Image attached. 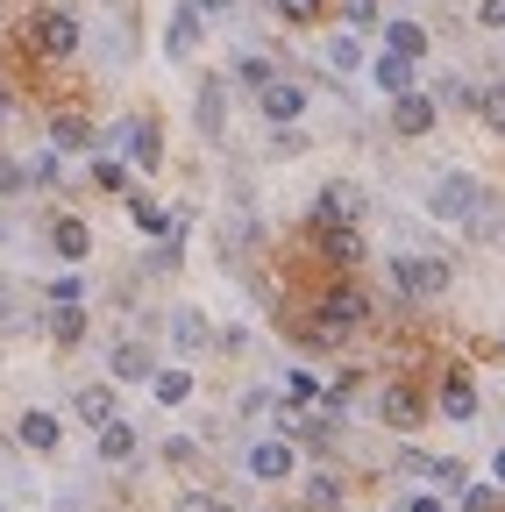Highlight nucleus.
I'll list each match as a JSON object with an SVG mask.
<instances>
[{
	"label": "nucleus",
	"mask_w": 505,
	"mask_h": 512,
	"mask_svg": "<svg viewBox=\"0 0 505 512\" xmlns=\"http://www.w3.org/2000/svg\"><path fill=\"white\" fill-rule=\"evenodd\" d=\"M363 320H370V292H363V285H328L321 299H313V328H321L328 342L356 335Z\"/></svg>",
	"instance_id": "obj_1"
},
{
	"label": "nucleus",
	"mask_w": 505,
	"mask_h": 512,
	"mask_svg": "<svg viewBox=\"0 0 505 512\" xmlns=\"http://www.w3.org/2000/svg\"><path fill=\"white\" fill-rule=\"evenodd\" d=\"M449 256H420V249H399L392 256V285H399V299H441L449 292Z\"/></svg>",
	"instance_id": "obj_2"
},
{
	"label": "nucleus",
	"mask_w": 505,
	"mask_h": 512,
	"mask_svg": "<svg viewBox=\"0 0 505 512\" xmlns=\"http://www.w3.org/2000/svg\"><path fill=\"white\" fill-rule=\"evenodd\" d=\"M477 200H484V185H477L470 171H441L434 192H427V214H434V221H449V228H470Z\"/></svg>",
	"instance_id": "obj_3"
},
{
	"label": "nucleus",
	"mask_w": 505,
	"mask_h": 512,
	"mask_svg": "<svg viewBox=\"0 0 505 512\" xmlns=\"http://www.w3.org/2000/svg\"><path fill=\"white\" fill-rule=\"evenodd\" d=\"M114 143H121V157H129L136 171H157V164H164V128H157L150 114H129L121 128H107L100 150H114Z\"/></svg>",
	"instance_id": "obj_4"
},
{
	"label": "nucleus",
	"mask_w": 505,
	"mask_h": 512,
	"mask_svg": "<svg viewBox=\"0 0 505 512\" xmlns=\"http://www.w3.org/2000/svg\"><path fill=\"white\" fill-rule=\"evenodd\" d=\"M29 50H36V57H72V50H79V15H72V8H43V15L29 22Z\"/></svg>",
	"instance_id": "obj_5"
},
{
	"label": "nucleus",
	"mask_w": 505,
	"mask_h": 512,
	"mask_svg": "<svg viewBox=\"0 0 505 512\" xmlns=\"http://www.w3.org/2000/svg\"><path fill=\"white\" fill-rule=\"evenodd\" d=\"M363 185H349V178H328L321 185V200H313V228H335V221H363Z\"/></svg>",
	"instance_id": "obj_6"
},
{
	"label": "nucleus",
	"mask_w": 505,
	"mask_h": 512,
	"mask_svg": "<svg viewBox=\"0 0 505 512\" xmlns=\"http://www.w3.org/2000/svg\"><path fill=\"white\" fill-rule=\"evenodd\" d=\"M292 470H299V441L271 434V441H257V448H249V477H257V484H285Z\"/></svg>",
	"instance_id": "obj_7"
},
{
	"label": "nucleus",
	"mask_w": 505,
	"mask_h": 512,
	"mask_svg": "<svg viewBox=\"0 0 505 512\" xmlns=\"http://www.w3.org/2000/svg\"><path fill=\"white\" fill-rule=\"evenodd\" d=\"M164 328H171V349H178V356H200V349H214V320H207L200 306H171V320H164Z\"/></svg>",
	"instance_id": "obj_8"
},
{
	"label": "nucleus",
	"mask_w": 505,
	"mask_h": 512,
	"mask_svg": "<svg viewBox=\"0 0 505 512\" xmlns=\"http://www.w3.org/2000/svg\"><path fill=\"white\" fill-rule=\"evenodd\" d=\"M313 242H321V256H328L335 271H356L363 256H370V249H363V228H356V221H335V228H313Z\"/></svg>",
	"instance_id": "obj_9"
},
{
	"label": "nucleus",
	"mask_w": 505,
	"mask_h": 512,
	"mask_svg": "<svg viewBox=\"0 0 505 512\" xmlns=\"http://www.w3.org/2000/svg\"><path fill=\"white\" fill-rule=\"evenodd\" d=\"M434 121H441V107H434V93H420V86H413V93H399V100H392V128H399V136H406V143H413V136H427V128H434Z\"/></svg>",
	"instance_id": "obj_10"
},
{
	"label": "nucleus",
	"mask_w": 505,
	"mask_h": 512,
	"mask_svg": "<svg viewBox=\"0 0 505 512\" xmlns=\"http://www.w3.org/2000/svg\"><path fill=\"white\" fill-rule=\"evenodd\" d=\"M420 413H427V399L413 392V384H385V392H377V420H385V427H420Z\"/></svg>",
	"instance_id": "obj_11"
},
{
	"label": "nucleus",
	"mask_w": 505,
	"mask_h": 512,
	"mask_svg": "<svg viewBox=\"0 0 505 512\" xmlns=\"http://www.w3.org/2000/svg\"><path fill=\"white\" fill-rule=\"evenodd\" d=\"M15 441L29 448V456H50V448L65 441V420H57V413H43V406H29V413L15 420Z\"/></svg>",
	"instance_id": "obj_12"
},
{
	"label": "nucleus",
	"mask_w": 505,
	"mask_h": 512,
	"mask_svg": "<svg viewBox=\"0 0 505 512\" xmlns=\"http://www.w3.org/2000/svg\"><path fill=\"white\" fill-rule=\"evenodd\" d=\"M193 121H200V136H207V143H221V128H228V79H200Z\"/></svg>",
	"instance_id": "obj_13"
},
{
	"label": "nucleus",
	"mask_w": 505,
	"mask_h": 512,
	"mask_svg": "<svg viewBox=\"0 0 505 512\" xmlns=\"http://www.w3.org/2000/svg\"><path fill=\"white\" fill-rule=\"evenodd\" d=\"M200 22H207V15L193 8V0H178L171 22H164V50H171V57H193V50H200Z\"/></svg>",
	"instance_id": "obj_14"
},
{
	"label": "nucleus",
	"mask_w": 505,
	"mask_h": 512,
	"mask_svg": "<svg viewBox=\"0 0 505 512\" xmlns=\"http://www.w3.org/2000/svg\"><path fill=\"white\" fill-rule=\"evenodd\" d=\"M50 249L65 256V264H86V256H93V228H86L79 214H57V221H50Z\"/></svg>",
	"instance_id": "obj_15"
},
{
	"label": "nucleus",
	"mask_w": 505,
	"mask_h": 512,
	"mask_svg": "<svg viewBox=\"0 0 505 512\" xmlns=\"http://www.w3.org/2000/svg\"><path fill=\"white\" fill-rule=\"evenodd\" d=\"M107 370H114V384H143V377H157V356H150V342H114Z\"/></svg>",
	"instance_id": "obj_16"
},
{
	"label": "nucleus",
	"mask_w": 505,
	"mask_h": 512,
	"mask_svg": "<svg viewBox=\"0 0 505 512\" xmlns=\"http://www.w3.org/2000/svg\"><path fill=\"white\" fill-rule=\"evenodd\" d=\"M100 136H93V121L86 114H50V150L57 157H79V150H93Z\"/></svg>",
	"instance_id": "obj_17"
},
{
	"label": "nucleus",
	"mask_w": 505,
	"mask_h": 512,
	"mask_svg": "<svg viewBox=\"0 0 505 512\" xmlns=\"http://www.w3.org/2000/svg\"><path fill=\"white\" fill-rule=\"evenodd\" d=\"M43 328H50V342H57V349H79V342H86V299L50 306V313H43Z\"/></svg>",
	"instance_id": "obj_18"
},
{
	"label": "nucleus",
	"mask_w": 505,
	"mask_h": 512,
	"mask_svg": "<svg viewBox=\"0 0 505 512\" xmlns=\"http://www.w3.org/2000/svg\"><path fill=\"white\" fill-rule=\"evenodd\" d=\"M257 100H264V121H271V128H278V121H299V114H306V86H292V79H271V86H264Z\"/></svg>",
	"instance_id": "obj_19"
},
{
	"label": "nucleus",
	"mask_w": 505,
	"mask_h": 512,
	"mask_svg": "<svg viewBox=\"0 0 505 512\" xmlns=\"http://www.w3.org/2000/svg\"><path fill=\"white\" fill-rule=\"evenodd\" d=\"M370 79H377V93H413L420 79H413V57H399V50H377V64H370Z\"/></svg>",
	"instance_id": "obj_20"
},
{
	"label": "nucleus",
	"mask_w": 505,
	"mask_h": 512,
	"mask_svg": "<svg viewBox=\"0 0 505 512\" xmlns=\"http://www.w3.org/2000/svg\"><path fill=\"white\" fill-rule=\"evenodd\" d=\"M441 413H449L456 427H463V420H477V384H470L463 370H449V377H441Z\"/></svg>",
	"instance_id": "obj_21"
},
{
	"label": "nucleus",
	"mask_w": 505,
	"mask_h": 512,
	"mask_svg": "<svg viewBox=\"0 0 505 512\" xmlns=\"http://www.w3.org/2000/svg\"><path fill=\"white\" fill-rule=\"evenodd\" d=\"M136 448H143V441H136V427L121 420V413L100 427V463H136Z\"/></svg>",
	"instance_id": "obj_22"
},
{
	"label": "nucleus",
	"mask_w": 505,
	"mask_h": 512,
	"mask_svg": "<svg viewBox=\"0 0 505 512\" xmlns=\"http://www.w3.org/2000/svg\"><path fill=\"white\" fill-rule=\"evenodd\" d=\"M72 413H79L86 427H107V420H114V384H86V392L72 399Z\"/></svg>",
	"instance_id": "obj_23"
},
{
	"label": "nucleus",
	"mask_w": 505,
	"mask_h": 512,
	"mask_svg": "<svg viewBox=\"0 0 505 512\" xmlns=\"http://www.w3.org/2000/svg\"><path fill=\"white\" fill-rule=\"evenodd\" d=\"M385 50H399V57L420 64V57H427V29H420V22H385Z\"/></svg>",
	"instance_id": "obj_24"
},
{
	"label": "nucleus",
	"mask_w": 505,
	"mask_h": 512,
	"mask_svg": "<svg viewBox=\"0 0 505 512\" xmlns=\"http://www.w3.org/2000/svg\"><path fill=\"white\" fill-rule=\"evenodd\" d=\"M342 505V477L335 470H313L306 477V512H335Z\"/></svg>",
	"instance_id": "obj_25"
},
{
	"label": "nucleus",
	"mask_w": 505,
	"mask_h": 512,
	"mask_svg": "<svg viewBox=\"0 0 505 512\" xmlns=\"http://www.w3.org/2000/svg\"><path fill=\"white\" fill-rule=\"evenodd\" d=\"M150 392H157V406H185V399H193V370H157Z\"/></svg>",
	"instance_id": "obj_26"
},
{
	"label": "nucleus",
	"mask_w": 505,
	"mask_h": 512,
	"mask_svg": "<svg viewBox=\"0 0 505 512\" xmlns=\"http://www.w3.org/2000/svg\"><path fill=\"white\" fill-rule=\"evenodd\" d=\"M235 79H242V86H257V93H264V86L278 79V64H271L264 50H242V57H235Z\"/></svg>",
	"instance_id": "obj_27"
},
{
	"label": "nucleus",
	"mask_w": 505,
	"mask_h": 512,
	"mask_svg": "<svg viewBox=\"0 0 505 512\" xmlns=\"http://www.w3.org/2000/svg\"><path fill=\"white\" fill-rule=\"evenodd\" d=\"M271 8H278V22H292V29H313L328 0H271Z\"/></svg>",
	"instance_id": "obj_28"
},
{
	"label": "nucleus",
	"mask_w": 505,
	"mask_h": 512,
	"mask_svg": "<svg viewBox=\"0 0 505 512\" xmlns=\"http://www.w3.org/2000/svg\"><path fill=\"white\" fill-rule=\"evenodd\" d=\"M93 185H100V192H129V164L100 150V157H93Z\"/></svg>",
	"instance_id": "obj_29"
},
{
	"label": "nucleus",
	"mask_w": 505,
	"mask_h": 512,
	"mask_svg": "<svg viewBox=\"0 0 505 512\" xmlns=\"http://www.w3.org/2000/svg\"><path fill=\"white\" fill-rule=\"evenodd\" d=\"M328 64H335V72H356V64H363V43H356V29L328 36Z\"/></svg>",
	"instance_id": "obj_30"
},
{
	"label": "nucleus",
	"mask_w": 505,
	"mask_h": 512,
	"mask_svg": "<svg viewBox=\"0 0 505 512\" xmlns=\"http://www.w3.org/2000/svg\"><path fill=\"white\" fill-rule=\"evenodd\" d=\"M477 114H484L491 136H505V86H477Z\"/></svg>",
	"instance_id": "obj_31"
},
{
	"label": "nucleus",
	"mask_w": 505,
	"mask_h": 512,
	"mask_svg": "<svg viewBox=\"0 0 505 512\" xmlns=\"http://www.w3.org/2000/svg\"><path fill=\"white\" fill-rule=\"evenodd\" d=\"M498 228H505V207H498L491 192H484V200H477V214H470V235H477V242H491Z\"/></svg>",
	"instance_id": "obj_32"
},
{
	"label": "nucleus",
	"mask_w": 505,
	"mask_h": 512,
	"mask_svg": "<svg viewBox=\"0 0 505 512\" xmlns=\"http://www.w3.org/2000/svg\"><path fill=\"white\" fill-rule=\"evenodd\" d=\"M129 214H136V228H143V235H171V228H178L157 200H129Z\"/></svg>",
	"instance_id": "obj_33"
},
{
	"label": "nucleus",
	"mask_w": 505,
	"mask_h": 512,
	"mask_svg": "<svg viewBox=\"0 0 505 512\" xmlns=\"http://www.w3.org/2000/svg\"><path fill=\"white\" fill-rule=\"evenodd\" d=\"M306 143H313V136H306L299 121H278V128H271V157H299Z\"/></svg>",
	"instance_id": "obj_34"
},
{
	"label": "nucleus",
	"mask_w": 505,
	"mask_h": 512,
	"mask_svg": "<svg viewBox=\"0 0 505 512\" xmlns=\"http://www.w3.org/2000/svg\"><path fill=\"white\" fill-rule=\"evenodd\" d=\"M285 406H321V384H313V370H292V377H285Z\"/></svg>",
	"instance_id": "obj_35"
},
{
	"label": "nucleus",
	"mask_w": 505,
	"mask_h": 512,
	"mask_svg": "<svg viewBox=\"0 0 505 512\" xmlns=\"http://www.w3.org/2000/svg\"><path fill=\"white\" fill-rule=\"evenodd\" d=\"M463 512H505V491L498 484H463Z\"/></svg>",
	"instance_id": "obj_36"
},
{
	"label": "nucleus",
	"mask_w": 505,
	"mask_h": 512,
	"mask_svg": "<svg viewBox=\"0 0 505 512\" xmlns=\"http://www.w3.org/2000/svg\"><path fill=\"white\" fill-rule=\"evenodd\" d=\"M434 484L463 498V484H470V463H456V456H434Z\"/></svg>",
	"instance_id": "obj_37"
},
{
	"label": "nucleus",
	"mask_w": 505,
	"mask_h": 512,
	"mask_svg": "<svg viewBox=\"0 0 505 512\" xmlns=\"http://www.w3.org/2000/svg\"><path fill=\"white\" fill-rule=\"evenodd\" d=\"M434 107H477V86L470 79H441L434 86Z\"/></svg>",
	"instance_id": "obj_38"
},
{
	"label": "nucleus",
	"mask_w": 505,
	"mask_h": 512,
	"mask_svg": "<svg viewBox=\"0 0 505 512\" xmlns=\"http://www.w3.org/2000/svg\"><path fill=\"white\" fill-rule=\"evenodd\" d=\"M178 512H235V505L214 498V491H178Z\"/></svg>",
	"instance_id": "obj_39"
},
{
	"label": "nucleus",
	"mask_w": 505,
	"mask_h": 512,
	"mask_svg": "<svg viewBox=\"0 0 505 512\" xmlns=\"http://www.w3.org/2000/svg\"><path fill=\"white\" fill-rule=\"evenodd\" d=\"M22 185H29V171H22V164H15L8 150H0V200H15Z\"/></svg>",
	"instance_id": "obj_40"
},
{
	"label": "nucleus",
	"mask_w": 505,
	"mask_h": 512,
	"mask_svg": "<svg viewBox=\"0 0 505 512\" xmlns=\"http://www.w3.org/2000/svg\"><path fill=\"white\" fill-rule=\"evenodd\" d=\"M342 15H349V29H377V0H342Z\"/></svg>",
	"instance_id": "obj_41"
},
{
	"label": "nucleus",
	"mask_w": 505,
	"mask_h": 512,
	"mask_svg": "<svg viewBox=\"0 0 505 512\" xmlns=\"http://www.w3.org/2000/svg\"><path fill=\"white\" fill-rule=\"evenodd\" d=\"M399 470L406 477H434V456H427V448H399Z\"/></svg>",
	"instance_id": "obj_42"
},
{
	"label": "nucleus",
	"mask_w": 505,
	"mask_h": 512,
	"mask_svg": "<svg viewBox=\"0 0 505 512\" xmlns=\"http://www.w3.org/2000/svg\"><path fill=\"white\" fill-rule=\"evenodd\" d=\"M65 299H86V285L65 271V278H50V306H65Z\"/></svg>",
	"instance_id": "obj_43"
},
{
	"label": "nucleus",
	"mask_w": 505,
	"mask_h": 512,
	"mask_svg": "<svg viewBox=\"0 0 505 512\" xmlns=\"http://www.w3.org/2000/svg\"><path fill=\"white\" fill-rule=\"evenodd\" d=\"M15 313H22V292H15L8 278H0V328H8V320H15Z\"/></svg>",
	"instance_id": "obj_44"
},
{
	"label": "nucleus",
	"mask_w": 505,
	"mask_h": 512,
	"mask_svg": "<svg viewBox=\"0 0 505 512\" xmlns=\"http://www.w3.org/2000/svg\"><path fill=\"white\" fill-rule=\"evenodd\" d=\"M477 22H484V29H505V0H484V8H477Z\"/></svg>",
	"instance_id": "obj_45"
},
{
	"label": "nucleus",
	"mask_w": 505,
	"mask_h": 512,
	"mask_svg": "<svg viewBox=\"0 0 505 512\" xmlns=\"http://www.w3.org/2000/svg\"><path fill=\"white\" fill-rule=\"evenodd\" d=\"M406 512H449L441 498H406Z\"/></svg>",
	"instance_id": "obj_46"
},
{
	"label": "nucleus",
	"mask_w": 505,
	"mask_h": 512,
	"mask_svg": "<svg viewBox=\"0 0 505 512\" xmlns=\"http://www.w3.org/2000/svg\"><path fill=\"white\" fill-rule=\"evenodd\" d=\"M193 8H200V15H228V8H235V0H193Z\"/></svg>",
	"instance_id": "obj_47"
},
{
	"label": "nucleus",
	"mask_w": 505,
	"mask_h": 512,
	"mask_svg": "<svg viewBox=\"0 0 505 512\" xmlns=\"http://www.w3.org/2000/svg\"><path fill=\"white\" fill-rule=\"evenodd\" d=\"M491 484L505 491V448H498V456H491Z\"/></svg>",
	"instance_id": "obj_48"
},
{
	"label": "nucleus",
	"mask_w": 505,
	"mask_h": 512,
	"mask_svg": "<svg viewBox=\"0 0 505 512\" xmlns=\"http://www.w3.org/2000/svg\"><path fill=\"white\" fill-rule=\"evenodd\" d=\"M8 114H15V100H8V93H0V121H8Z\"/></svg>",
	"instance_id": "obj_49"
},
{
	"label": "nucleus",
	"mask_w": 505,
	"mask_h": 512,
	"mask_svg": "<svg viewBox=\"0 0 505 512\" xmlns=\"http://www.w3.org/2000/svg\"><path fill=\"white\" fill-rule=\"evenodd\" d=\"M0 8H8V0H0Z\"/></svg>",
	"instance_id": "obj_50"
}]
</instances>
